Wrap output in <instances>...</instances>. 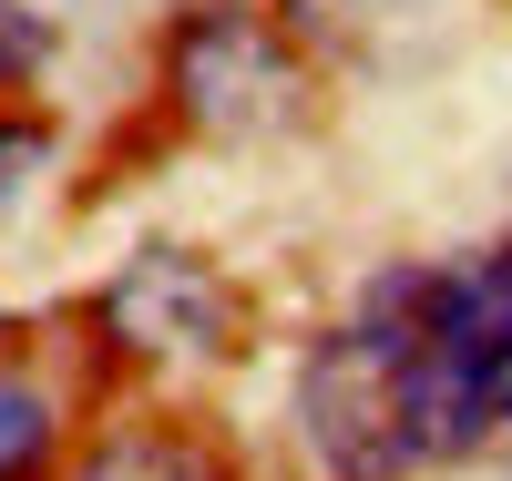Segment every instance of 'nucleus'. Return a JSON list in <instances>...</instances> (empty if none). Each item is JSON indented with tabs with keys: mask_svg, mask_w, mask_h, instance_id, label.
<instances>
[{
	"mask_svg": "<svg viewBox=\"0 0 512 481\" xmlns=\"http://www.w3.org/2000/svg\"><path fill=\"white\" fill-rule=\"evenodd\" d=\"M410 328H338L308 379H297V420H308V441L338 481H390L410 471V420H400V369H410Z\"/></svg>",
	"mask_w": 512,
	"mask_h": 481,
	"instance_id": "nucleus-1",
	"label": "nucleus"
},
{
	"mask_svg": "<svg viewBox=\"0 0 512 481\" xmlns=\"http://www.w3.org/2000/svg\"><path fill=\"white\" fill-rule=\"evenodd\" d=\"M164 93H175L185 123L205 134H256V123H277L297 103V72L277 52V31L246 11V0H205V11L175 21L164 41Z\"/></svg>",
	"mask_w": 512,
	"mask_h": 481,
	"instance_id": "nucleus-2",
	"label": "nucleus"
},
{
	"mask_svg": "<svg viewBox=\"0 0 512 481\" xmlns=\"http://www.w3.org/2000/svg\"><path fill=\"white\" fill-rule=\"evenodd\" d=\"M103 338L134 359H175V348H226V277L185 246H144L134 267L103 287Z\"/></svg>",
	"mask_w": 512,
	"mask_h": 481,
	"instance_id": "nucleus-3",
	"label": "nucleus"
},
{
	"mask_svg": "<svg viewBox=\"0 0 512 481\" xmlns=\"http://www.w3.org/2000/svg\"><path fill=\"white\" fill-rule=\"evenodd\" d=\"M420 338L461 348V359H512V256H492V267H472V277H431Z\"/></svg>",
	"mask_w": 512,
	"mask_h": 481,
	"instance_id": "nucleus-4",
	"label": "nucleus"
},
{
	"mask_svg": "<svg viewBox=\"0 0 512 481\" xmlns=\"http://www.w3.org/2000/svg\"><path fill=\"white\" fill-rule=\"evenodd\" d=\"M72 481H226V471L205 461L195 441H175V430H113V441L82 451Z\"/></svg>",
	"mask_w": 512,
	"mask_h": 481,
	"instance_id": "nucleus-5",
	"label": "nucleus"
},
{
	"mask_svg": "<svg viewBox=\"0 0 512 481\" xmlns=\"http://www.w3.org/2000/svg\"><path fill=\"white\" fill-rule=\"evenodd\" d=\"M41 461H52V400L0 379V481H31Z\"/></svg>",
	"mask_w": 512,
	"mask_h": 481,
	"instance_id": "nucleus-6",
	"label": "nucleus"
},
{
	"mask_svg": "<svg viewBox=\"0 0 512 481\" xmlns=\"http://www.w3.org/2000/svg\"><path fill=\"white\" fill-rule=\"evenodd\" d=\"M41 52H52V21H41V11H21V0H0V82L41 72Z\"/></svg>",
	"mask_w": 512,
	"mask_h": 481,
	"instance_id": "nucleus-7",
	"label": "nucleus"
},
{
	"mask_svg": "<svg viewBox=\"0 0 512 481\" xmlns=\"http://www.w3.org/2000/svg\"><path fill=\"white\" fill-rule=\"evenodd\" d=\"M41 154H52V134H41V123H0V215H11V195L41 174Z\"/></svg>",
	"mask_w": 512,
	"mask_h": 481,
	"instance_id": "nucleus-8",
	"label": "nucleus"
},
{
	"mask_svg": "<svg viewBox=\"0 0 512 481\" xmlns=\"http://www.w3.org/2000/svg\"><path fill=\"white\" fill-rule=\"evenodd\" d=\"M349 11H369V0H287L297 31H328V21H349Z\"/></svg>",
	"mask_w": 512,
	"mask_h": 481,
	"instance_id": "nucleus-9",
	"label": "nucleus"
}]
</instances>
